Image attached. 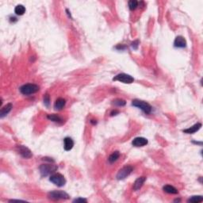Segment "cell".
Instances as JSON below:
<instances>
[{
	"label": "cell",
	"instance_id": "cell-1",
	"mask_svg": "<svg viewBox=\"0 0 203 203\" xmlns=\"http://www.w3.org/2000/svg\"><path fill=\"white\" fill-rule=\"evenodd\" d=\"M19 90L22 95H29L37 93L40 90V87L36 84H33V83H28V84L21 86Z\"/></svg>",
	"mask_w": 203,
	"mask_h": 203
},
{
	"label": "cell",
	"instance_id": "cell-2",
	"mask_svg": "<svg viewBox=\"0 0 203 203\" xmlns=\"http://www.w3.org/2000/svg\"><path fill=\"white\" fill-rule=\"evenodd\" d=\"M132 105L133 106H136L137 108L141 109V110L144 111L147 114L152 112V106L146 102L141 101V100L139 99H134L132 102Z\"/></svg>",
	"mask_w": 203,
	"mask_h": 203
},
{
	"label": "cell",
	"instance_id": "cell-3",
	"mask_svg": "<svg viewBox=\"0 0 203 203\" xmlns=\"http://www.w3.org/2000/svg\"><path fill=\"white\" fill-rule=\"evenodd\" d=\"M49 181L53 182V184H55L56 186L60 187H64L66 183V179H65L64 176L59 173L53 174L49 178Z\"/></svg>",
	"mask_w": 203,
	"mask_h": 203
},
{
	"label": "cell",
	"instance_id": "cell-4",
	"mask_svg": "<svg viewBox=\"0 0 203 203\" xmlns=\"http://www.w3.org/2000/svg\"><path fill=\"white\" fill-rule=\"evenodd\" d=\"M39 169L42 176H47L50 174L54 173L56 171L57 167L52 165V164H42L40 166Z\"/></svg>",
	"mask_w": 203,
	"mask_h": 203
},
{
	"label": "cell",
	"instance_id": "cell-5",
	"mask_svg": "<svg viewBox=\"0 0 203 203\" xmlns=\"http://www.w3.org/2000/svg\"><path fill=\"white\" fill-rule=\"evenodd\" d=\"M49 198L53 200H60V199H68L69 195L66 192L61 191V190H55L52 191L49 194Z\"/></svg>",
	"mask_w": 203,
	"mask_h": 203
},
{
	"label": "cell",
	"instance_id": "cell-6",
	"mask_svg": "<svg viewBox=\"0 0 203 203\" xmlns=\"http://www.w3.org/2000/svg\"><path fill=\"white\" fill-rule=\"evenodd\" d=\"M113 81H119L121 83H132L134 81V79L131 76H129L125 73H121V74L117 75L114 76V78L113 79Z\"/></svg>",
	"mask_w": 203,
	"mask_h": 203
},
{
	"label": "cell",
	"instance_id": "cell-7",
	"mask_svg": "<svg viewBox=\"0 0 203 203\" xmlns=\"http://www.w3.org/2000/svg\"><path fill=\"white\" fill-rule=\"evenodd\" d=\"M132 171H133V167L131 166L124 167L123 168H122L120 171H118V175H117V179L118 180L125 179V178L128 177L131 174Z\"/></svg>",
	"mask_w": 203,
	"mask_h": 203
},
{
	"label": "cell",
	"instance_id": "cell-8",
	"mask_svg": "<svg viewBox=\"0 0 203 203\" xmlns=\"http://www.w3.org/2000/svg\"><path fill=\"white\" fill-rule=\"evenodd\" d=\"M18 148H19V153H20V155L22 157H24L25 159H30V158L32 157V152H31V151L28 148H26L25 146L19 145L18 147Z\"/></svg>",
	"mask_w": 203,
	"mask_h": 203
},
{
	"label": "cell",
	"instance_id": "cell-9",
	"mask_svg": "<svg viewBox=\"0 0 203 203\" xmlns=\"http://www.w3.org/2000/svg\"><path fill=\"white\" fill-rule=\"evenodd\" d=\"M132 144L135 147H143L148 144V140L144 137H136L133 141Z\"/></svg>",
	"mask_w": 203,
	"mask_h": 203
},
{
	"label": "cell",
	"instance_id": "cell-10",
	"mask_svg": "<svg viewBox=\"0 0 203 203\" xmlns=\"http://www.w3.org/2000/svg\"><path fill=\"white\" fill-rule=\"evenodd\" d=\"M174 45L176 48H185L187 46V41L182 36H178L175 40L174 42Z\"/></svg>",
	"mask_w": 203,
	"mask_h": 203
},
{
	"label": "cell",
	"instance_id": "cell-11",
	"mask_svg": "<svg viewBox=\"0 0 203 203\" xmlns=\"http://www.w3.org/2000/svg\"><path fill=\"white\" fill-rule=\"evenodd\" d=\"M74 146V141L70 137H65L64 139V148L65 151H70Z\"/></svg>",
	"mask_w": 203,
	"mask_h": 203
},
{
	"label": "cell",
	"instance_id": "cell-12",
	"mask_svg": "<svg viewBox=\"0 0 203 203\" xmlns=\"http://www.w3.org/2000/svg\"><path fill=\"white\" fill-rule=\"evenodd\" d=\"M145 180H146L145 177L138 178V179L135 181V182H134L133 187V190L136 191V190H138L141 189V187H142V186L144 185V182H145Z\"/></svg>",
	"mask_w": 203,
	"mask_h": 203
},
{
	"label": "cell",
	"instance_id": "cell-13",
	"mask_svg": "<svg viewBox=\"0 0 203 203\" xmlns=\"http://www.w3.org/2000/svg\"><path fill=\"white\" fill-rule=\"evenodd\" d=\"M65 104H66L65 99H64L62 98H59V99H56L55 104H54V108L56 110H62L64 107Z\"/></svg>",
	"mask_w": 203,
	"mask_h": 203
},
{
	"label": "cell",
	"instance_id": "cell-14",
	"mask_svg": "<svg viewBox=\"0 0 203 203\" xmlns=\"http://www.w3.org/2000/svg\"><path fill=\"white\" fill-rule=\"evenodd\" d=\"M201 127H202L201 123H197V124L194 125L193 126H191L190 128H189V129H184V130H183V132H184V133H188V134L194 133H196L197 131H199V129H201Z\"/></svg>",
	"mask_w": 203,
	"mask_h": 203
},
{
	"label": "cell",
	"instance_id": "cell-15",
	"mask_svg": "<svg viewBox=\"0 0 203 203\" xmlns=\"http://www.w3.org/2000/svg\"><path fill=\"white\" fill-rule=\"evenodd\" d=\"M12 107H13V106H12L11 103L7 104L3 108L1 109V110H0V117L2 118H3V117H5L7 113H9L10 111L11 110Z\"/></svg>",
	"mask_w": 203,
	"mask_h": 203
},
{
	"label": "cell",
	"instance_id": "cell-16",
	"mask_svg": "<svg viewBox=\"0 0 203 203\" xmlns=\"http://www.w3.org/2000/svg\"><path fill=\"white\" fill-rule=\"evenodd\" d=\"M164 191L166 193H168V194H178V190L176 188H175L174 187L171 186V185H166L164 186V188H163Z\"/></svg>",
	"mask_w": 203,
	"mask_h": 203
},
{
	"label": "cell",
	"instance_id": "cell-17",
	"mask_svg": "<svg viewBox=\"0 0 203 203\" xmlns=\"http://www.w3.org/2000/svg\"><path fill=\"white\" fill-rule=\"evenodd\" d=\"M14 12H15V14H16L17 15H19V16L23 15L25 13V7L22 6V5H18V6L15 7V9H14Z\"/></svg>",
	"mask_w": 203,
	"mask_h": 203
},
{
	"label": "cell",
	"instance_id": "cell-18",
	"mask_svg": "<svg viewBox=\"0 0 203 203\" xmlns=\"http://www.w3.org/2000/svg\"><path fill=\"white\" fill-rule=\"evenodd\" d=\"M119 156H120V153H119V152H118V151H116V152H113L112 154L110 156V157H109V162L110 163H113V162H115L117 159L119 158Z\"/></svg>",
	"mask_w": 203,
	"mask_h": 203
},
{
	"label": "cell",
	"instance_id": "cell-19",
	"mask_svg": "<svg viewBox=\"0 0 203 203\" xmlns=\"http://www.w3.org/2000/svg\"><path fill=\"white\" fill-rule=\"evenodd\" d=\"M47 118H48V119L53 121V122H62V121H63L62 118H60V117H59V116H57V115H55V114L48 115L47 116Z\"/></svg>",
	"mask_w": 203,
	"mask_h": 203
},
{
	"label": "cell",
	"instance_id": "cell-20",
	"mask_svg": "<svg viewBox=\"0 0 203 203\" xmlns=\"http://www.w3.org/2000/svg\"><path fill=\"white\" fill-rule=\"evenodd\" d=\"M138 7V2L136 0H131L129 2V7L131 10H133Z\"/></svg>",
	"mask_w": 203,
	"mask_h": 203
},
{
	"label": "cell",
	"instance_id": "cell-21",
	"mask_svg": "<svg viewBox=\"0 0 203 203\" xmlns=\"http://www.w3.org/2000/svg\"><path fill=\"white\" fill-rule=\"evenodd\" d=\"M203 201V198L202 196H193L188 200L190 202H202Z\"/></svg>",
	"mask_w": 203,
	"mask_h": 203
},
{
	"label": "cell",
	"instance_id": "cell-22",
	"mask_svg": "<svg viewBox=\"0 0 203 203\" xmlns=\"http://www.w3.org/2000/svg\"><path fill=\"white\" fill-rule=\"evenodd\" d=\"M115 106H124L125 105V100L123 99H115L114 101H113V102Z\"/></svg>",
	"mask_w": 203,
	"mask_h": 203
},
{
	"label": "cell",
	"instance_id": "cell-23",
	"mask_svg": "<svg viewBox=\"0 0 203 203\" xmlns=\"http://www.w3.org/2000/svg\"><path fill=\"white\" fill-rule=\"evenodd\" d=\"M44 103L46 106H49V104H50V98H49V95L48 94L44 96Z\"/></svg>",
	"mask_w": 203,
	"mask_h": 203
},
{
	"label": "cell",
	"instance_id": "cell-24",
	"mask_svg": "<svg viewBox=\"0 0 203 203\" xmlns=\"http://www.w3.org/2000/svg\"><path fill=\"white\" fill-rule=\"evenodd\" d=\"M87 202V200L84 199H77L74 200V202Z\"/></svg>",
	"mask_w": 203,
	"mask_h": 203
},
{
	"label": "cell",
	"instance_id": "cell-25",
	"mask_svg": "<svg viewBox=\"0 0 203 203\" xmlns=\"http://www.w3.org/2000/svg\"><path fill=\"white\" fill-rule=\"evenodd\" d=\"M117 113H119V111L118 110H113L111 112L110 115L111 116H113V115H117Z\"/></svg>",
	"mask_w": 203,
	"mask_h": 203
},
{
	"label": "cell",
	"instance_id": "cell-26",
	"mask_svg": "<svg viewBox=\"0 0 203 203\" xmlns=\"http://www.w3.org/2000/svg\"><path fill=\"white\" fill-rule=\"evenodd\" d=\"M138 44V41H137L133 43V45L135 46V47H134V49H137V46H138V44Z\"/></svg>",
	"mask_w": 203,
	"mask_h": 203
}]
</instances>
